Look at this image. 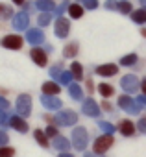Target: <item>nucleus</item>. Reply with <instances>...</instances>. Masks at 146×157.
I'll return each mask as SVG.
<instances>
[{"label":"nucleus","mask_w":146,"mask_h":157,"mask_svg":"<svg viewBox=\"0 0 146 157\" xmlns=\"http://www.w3.org/2000/svg\"><path fill=\"white\" fill-rule=\"evenodd\" d=\"M50 21H52V15H50V13H43V15L37 19V24H39V26H46V24H50Z\"/></svg>","instance_id":"cd10ccee"},{"label":"nucleus","mask_w":146,"mask_h":157,"mask_svg":"<svg viewBox=\"0 0 146 157\" xmlns=\"http://www.w3.org/2000/svg\"><path fill=\"white\" fill-rule=\"evenodd\" d=\"M98 91H100V94H102V96H106V98L113 94V87H111V85H107V83H100Z\"/></svg>","instance_id":"bb28decb"},{"label":"nucleus","mask_w":146,"mask_h":157,"mask_svg":"<svg viewBox=\"0 0 146 157\" xmlns=\"http://www.w3.org/2000/svg\"><path fill=\"white\" fill-rule=\"evenodd\" d=\"M22 43H24V39H22L21 35H6V37L2 39V46H4V48H10V50H19V48H22Z\"/></svg>","instance_id":"39448f33"},{"label":"nucleus","mask_w":146,"mask_h":157,"mask_svg":"<svg viewBox=\"0 0 146 157\" xmlns=\"http://www.w3.org/2000/svg\"><path fill=\"white\" fill-rule=\"evenodd\" d=\"M76 54H78V44H74V43L68 44V46H65V50H63V56L65 57H74Z\"/></svg>","instance_id":"393cba45"},{"label":"nucleus","mask_w":146,"mask_h":157,"mask_svg":"<svg viewBox=\"0 0 146 157\" xmlns=\"http://www.w3.org/2000/svg\"><path fill=\"white\" fill-rule=\"evenodd\" d=\"M82 111L85 115H89V117H98L100 115V107H98V104L94 100H85L83 105H82Z\"/></svg>","instance_id":"6e6552de"},{"label":"nucleus","mask_w":146,"mask_h":157,"mask_svg":"<svg viewBox=\"0 0 146 157\" xmlns=\"http://www.w3.org/2000/svg\"><path fill=\"white\" fill-rule=\"evenodd\" d=\"M8 107H10L8 100H6V98H2V96H0V111H8Z\"/></svg>","instance_id":"f704fd0d"},{"label":"nucleus","mask_w":146,"mask_h":157,"mask_svg":"<svg viewBox=\"0 0 146 157\" xmlns=\"http://www.w3.org/2000/svg\"><path fill=\"white\" fill-rule=\"evenodd\" d=\"M117 72H118V67H117V65H113V63L96 67V74H98V76H115Z\"/></svg>","instance_id":"f8f14e48"},{"label":"nucleus","mask_w":146,"mask_h":157,"mask_svg":"<svg viewBox=\"0 0 146 157\" xmlns=\"http://www.w3.org/2000/svg\"><path fill=\"white\" fill-rule=\"evenodd\" d=\"M142 35H144V37H146V30H142Z\"/></svg>","instance_id":"09e8293b"},{"label":"nucleus","mask_w":146,"mask_h":157,"mask_svg":"<svg viewBox=\"0 0 146 157\" xmlns=\"http://www.w3.org/2000/svg\"><path fill=\"white\" fill-rule=\"evenodd\" d=\"M52 144H54V148H57V150H61V151H67V150L70 148V142H68L65 137H56Z\"/></svg>","instance_id":"f3484780"},{"label":"nucleus","mask_w":146,"mask_h":157,"mask_svg":"<svg viewBox=\"0 0 146 157\" xmlns=\"http://www.w3.org/2000/svg\"><path fill=\"white\" fill-rule=\"evenodd\" d=\"M68 30H70V22L65 21V19H57V22H56V35L57 37H67Z\"/></svg>","instance_id":"9d476101"},{"label":"nucleus","mask_w":146,"mask_h":157,"mask_svg":"<svg viewBox=\"0 0 146 157\" xmlns=\"http://www.w3.org/2000/svg\"><path fill=\"white\" fill-rule=\"evenodd\" d=\"M0 13H4V6L2 4H0Z\"/></svg>","instance_id":"de8ad7c7"},{"label":"nucleus","mask_w":146,"mask_h":157,"mask_svg":"<svg viewBox=\"0 0 146 157\" xmlns=\"http://www.w3.org/2000/svg\"><path fill=\"white\" fill-rule=\"evenodd\" d=\"M44 133H46V135H48V137H54V139H56V137H57V131H56V128H54V126H48V128H46V131H44Z\"/></svg>","instance_id":"72a5a7b5"},{"label":"nucleus","mask_w":146,"mask_h":157,"mask_svg":"<svg viewBox=\"0 0 146 157\" xmlns=\"http://www.w3.org/2000/svg\"><path fill=\"white\" fill-rule=\"evenodd\" d=\"M56 80H59V83H63V85H70V80H72V72L61 70V72L57 74V78H56Z\"/></svg>","instance_id":"4be33fe9"},{"label":"nucleus","mask_w":146,"mask_h":157,"mask_svg":"<svg viewBox=\"0 0 146 157\" xmlns=\"http://www.w3.org/2000/svg\"><path fill=\"white\" fill-rule=\"evenodd\" d=\"M43 91H44V94L54 96V94H57V93H59V85H57V83H54V82H46V83L43 85Z\"/></svg>","instance_id":"6ab92c4d"},{"label":"nucleus","mask_w":146,"mask_h":157,"mask_svg":"<svg viewBox=\"0 0 146 157\" xmlns=\"http://www.w3.org/2000/svg\"><path fill=\"white\" fill-rule=\"evenodd\" d=\"M111 144H113V137H111V135L98 137V139L94 140V151H96V153H104Z\"/></svg>","instance_id":"0eeeda50"},{"label":"nucleus","mask_w":146,"mask_h":157,"mask_svg":"<svg viewBox=\"0 0 146 157\" xmlns=\"http://www.w3.org/2000/svg\"><path fill=\"white\" fill-rule=\"evenodd\" d=\"M8 142V135L4 131H0V144H6Z\"/></svg>","instance_id":"4c0bfd02"},{"label":"nucleus","mask_w":146,"mask_h":157,"mask_svg":"<svg viewBox=\"0 0 146 157\" xmlns=\"http://www.w3.org/2000/svg\"><path fill=\"white\" fill-rule=\"evenodd\" d=\"M30 56H32V59H33V61H35V63H37L39 67H44V65H46V59H48V57H46V54H44V52H43L41 48L33 46V48H32V54H30Z\"/></svg>","instance_id":"9b49d317"},{"label":"nucleus","mask_w":146,"mask_h":157,"mask_svg":"<svg viewBox=\"0 0 146 157\" xmlns=\"http://www.w3.org/2000/svg\"><path fill=\"white\" fill-rule=\"evenodd\" d=\"M135 61H137V56H135V54H129V56H124V57L120 59V63H122V65H126V67H128V65H133Z\"/></svg>","instance_id":"c85d7f7f"},{"label":"nucleus","mask_w":146,"mask_h":157,"mask_svg":"<svg viewBox=\"0 0 146 157\" xmlns=\"http://www.w3.org/2000/svg\"><path fill=\"white\" fill-rule=\"evenodd\" d=\"M17 111L21 117H28L30 111H32V98L28 94H21L17 98Z\"/></svg>","instance_id":"20e7f679"},{"label":"nucleus","mask_w":146,"mask_h":157,"mask_svg":"<svg viewBox=\"0 0 146 157\" xmlns=\"http://www.w3.org/2000/svg\"><path fill=\"white\" fill-rule=\"evenodd\" d=\"M68 93H70V96L74 98V100H82L83 98V93H82L80 85H76V83H70L68 85Z\"/></svg>","instance_id":"aec40b11"},{"label":"nucleus","mask_w":146,"mask_h":157,"mask_svg":"<svg viewBox=\"0 0 146 157\" xmlns=\"http://www.w3.org/2000/svg\"><path fill=\"white\" fill-rule=\"evenodd\" d=\"M100 128H102L106 133H109V135H111V133H115V126H113V124H109V122H100Z\"/></svg>","instance_id":"7c9ffc66"},{"label":"nucleus","mask_w":146,"mask_h":157,"mask_svg":"<svg viewBox=\"0 0 146 157\" xmlns=\"http://www.w3.org/2000/svg\"><path fill=\"white\" fill-rule=\"evenodd\" d=\"M118 105L126 111V113H129V115H137L139 111H140V105H139V102H135V100H131L129 96H120L118 98Z\"/></svg>","instance_id":"7ed1b4c3"},{"label":"nucleus","mask_w":146,"mask_h":157,"mask_svg":"<svg viewBox=\"0 0 146 157\" xmlns=\"http://www.w3.org/2000/svg\"><path fill=\"white\" fill-rule=\"evenodd\" d=\"M13 155V148H0V157H11Z\"/></svg>","instance_id":"473e14b6"},{"label":"nucleus","mask_w":146,"mask_h":157,"mask_svg":"<svg viewBox=\"0 0 146 157\" xmlns=\"http://www.w3.org/2000/svg\"><path fill=\"white\" fill-rule=\"evenodd\" d=\"M35 139H37V142H39L43 148H46V146H48V139H46V133H43L41 129H35Z\"/></svg>","instance_id":"a878e982"},{"label":"nucleus","mask_w":146,"mask_h":157,"mask_svg":"<svg viewBox=\"0 0 146 157\" xmlns=\"http://www.w3.org/2000/svg\"><path fill=\"white\" fill-rule=\"evenodd\" d=\"M140 4L144 6V10H146V0H140Z\"/></svg>","instance_id":"a18cd8bd"},{"label":"nucleus","mask_w":146,"mask_h":157,"mask_svg":"<svg viewBox=\"0 0 146 157\" xmlns=\"http://www.w3.org/2000/svg\"><path fill=\"white\" fill-rule=\"evenodd\" d=\"M26 39H28L32 44H41V43L44 41V33H43L41 30H28Z\"/></svg>","instance_id":"4468645a"},{"label":"nucleus","mask_w":146,"mask_h":157,"mask_svg":"<svg viewBox=\"0 0 146 157\" xmlns=\"http://www.w3.org/2000/svg\"><path fill=\"white\" fill-rule=\"evenodd\" d=\"M8 118H11V117H6L4 111H0V124H8Z\"/></svg>","instance_id":"c9c22d12"},{"label":"nucleus","mask_w":146,"mask_h":157,"mask_svg":"<svg viewBox=\"0 0 146 157\" xmlns=\"http://www.w3.org/2000/svg\"><path fill=\"white\" fill-rule=\"evenodd\" d=\"M41 102L46 109H59L61 107V102L56 98V96H50V94H43L41 96Z\"/></svg>","instance_id":"ddd939ff"},{"label":"nucleus","mask_w":146,"mask_h":157,"mask_svg":"<svg viewBox=\"0 0 146 157\" xmlns=\"http://www.w3.org/2000/svg\"><path fill=\"white\" fill-rule=\"evenodd\" d=\"M120 85H122V89L126 93H135L139 89V80L133 74H128V76H124L122 80H120Z\"/></svg>","instance_id":"423d86ee"},{"label":"nucleus","mask_w":146,"mask_h":157,"mask_svg":"<svg viewBox=\"0 0 146 157\" xmlns=\"http://www.w3.org/2000/svg\"><path fill=\"white\" fill-rule=\"evenodd\" d=\"M83 4L87 10H96L98 8V0H83Z\"/></svg>","instance_id":"2f4dec72"},{"label":"nucleus","mask_w":146,"mask_h":157,"mask_svg":"<svg viewBox=\"0 0 146 157\" xmlns=\"http://www.w3.org/2000/svg\"><path fill=\"white\" fill-rule=\"evenodd\" d=\"M142 93L146 94V78H144V80H142Z\"/></svg>","instance_id":"37998d69"},{"label":"nucleus","mask_w":146,"mask_h":157,"mask_svg":"<svg viewBox=\"0 0 146 157\" xmlns=\"http://www.w3.org/2000/svg\"><path fill=\"white\" fill-rule=\"evenodd\" d=\"M117 8H118L122 13H131V4H129V2H126V0H122V2H120Z\"/></svg>","instance_id":"c756f323"},{"label":"nucleus","mask_w":146,"mask_h":157,"mask_svg":"<svg viewBox=\"0 0 146 157\" xmlns=\"http://www.w3.org/2000/svg\"><path fill=\"white\" fill-rule=\"evenodd\" d=\"M131 19H133L135 22H139V24L146 22V10H137V11H133V13H131Z\"/></svg>","instance_id":"5701e85b"},{"label":"nucleus","mask_w":146,"mask_h":157,"mask_svg":"<svg viewBox=\"0 0 146 157\" xmlns=\"http://www.w3.org/2000/svg\"><path fill=\"white\" fill-rule=\"evenodd\" d=\"M76 120H78V115H76L74 111H70V109L59 111V113L54 117V122L59 124V126H72V124H76Z\"/></svg>","instance_id":"f257e3e1"},{"label":"nucleus","mask_w":146,"mask_h":157,"mask_svg":"<svg viewBox=\"0 0 146 157\" xmlns=\"http://www.w3.org/2000/svg\"><path fill=\"white\" fill-rule=\"evenodd\" d=\"M87 140H89V137H87V131L83 128H76L72 131V144H74V148L83 150L87 146Z\"/></svg>","instance_id":"f03ea898"},{"label":"nucleus","mask_w":146,"mask_h":157,"mask_svg":"<svg viewBox=\"0 0 146 157\" xmlns=\"http://www.w3.org/2000/svg\"><path fill=\"white\" fill-rule=\"evenodd\" d=\"M65 8H67V4H63V6H59V8H57V11H56V13H57V15H59V13H63V11H65Z\"/></svg>","instance_id":"ea45409f"},{"label":"nucleus","mask_w":146,"mask_h":157,"mask_svg":"<svg viewBox=\"0 0 146 157\" xmlns=\"http://www.w3.org/2000/svg\"><path fill=\"white\" fill-rule=\"evenodd\" d=\"M133 131H135V126H133L129 120H124V122L120 124V133H122V135L129 137V135H133Z\"/></svg>","instance_id":"412c9836"},{"label":"nucleus","mask_w":146,"mask_h":157,"mask_svg":"<svg viewBox=\"0 0 146 157\" xmlns=\"http://www.w3.org/2000/svg\"><path fill=\"white\" fill-rule=\"evenodd\" d=\"M28 24H30V19H28L26 13H17L13 17V28L15 30H26Z\"/></svg>","instance_id":"1a4fd4ad"},{"label":"nucleus","mask_w":146,"mask_h":157,"mask_svg":"<svg viewBox=\"0 0 146 157\" xmlns=\"http://www.w3.org/2000/svg\"><path fill=\"white\" fill-rule=\"evenodd\" d=\"M139 129H140L142 133H146V118H140V122H139Z\"/></svg>","instance_id":"e433bc0d"},{"label":"nucleus","mask_w":146,"mask_h":157,"mask_svg":"<svg viewBox=\"0 0 146 157\" xmlns=\"http://www.w3.org/2000/svg\"><path fill=\"white\" fill-rule=\"evenodd\" d=\"M68 15H70L72 19H80V17L83 15V8H82L80 4H70V6H68Z\"/></svg>","instance_id":"a211bd4d"},{"label":"nucleus","mask_w":146,"mask_h":157,"mask_svg":"<svg viewBox=\"0 0 146 157\" xmlns=\"http://www.w3.org/2000/svg\"><path fill=\"white\" fill-rule=\"evenodd\" d=\"M10 15H11V10H10V8H6V10H4V17H10Z\"/></svg>","instance_id":"79ce46f5"},{"label":"nucleus","mask_w":146,"mask_h":157,"mask_svg":"<svg viewBox=\"0 0 146 157\" xmlns=\"http://www.w3.org/2000/svg\"><path fill=\"white\" fill-rule=\"evenodd\" d=\"M137 102H139V104H142V105H146V94H140V96L137 98Z\"/></svg>","instance_id":"58836bf2"},{"label":"nucleus","mask_w":146,"mask_h":157,"mask_svg":"<svg viewBox=\"0 0 146 157\" xmlns=\"http://www.w3.org/2000/svg\"><path fill=\"white\" fill-rule=\"evenodd\" d=\"M85 157H94V153H85Z\"/></svg>","instance_id":"49530a36"},{"label":"nucleus","mask_w":146,"mask_h":157,"mask_svg":"<svg viewBox=\"0 0 146 157\" xmlns=\"http://www.w3.org/2000/svg\"><path fill=\"white\" fill-rule=\"evenodd\" d=\"M70 72H72V76H74V78L82 80V76H83V67H82L80 63H72V67H70Z\"/></svg>","instance_id":"b1692460"},{"label":"nucleus","mask_w":146,"mask_h":157,"mask_svg":"<svg viewBox=\"0 0 146 157\" xmlns=\"http://www.w3.org/2000/svg\"><path fill=\"white\" fill-rule=\"evenodd\" d=\"M35 8L39 11H44V13H52L54 11V2H52V0H37Z\"/></svg>","instance_id":"dca6fc26"},{"label":"nucleus","mask_w":146,"mask_h":157,"mask_svg":"<svg viewBox=\"0 0 146 157\" xmlns=\"http://www.w3.org/2000/svg\"><path fill=\"white\" fill-rule=\"evenodd\" d=\"M10 124H11L17 131H21V133L28 131V124H26L22 118H19V117H11V118H10Z\"/></svg>","instance_id":"2eb2a0df"},{"label":"nucleus","mask_w":146,"mask_h":157,"mask_svg":"<svg viewBox=\"0 0 146 157\" xmlns=\"http://www.w3.org/2000/svg\"><path fill=\"white\" fill-rule=\"evenodd\" d=\"M59 157H74V155H70V153H67V151H61Z\"/></svg>","instance_id":"a19ab883"},{"label":"nucleus","mask_w":146,"mask_h":157,"mask_svg":"<svg viewBox=\"0 0 146 157\" xmlns=\"http://www.w3.org/2000/svg\"><path fill=\"white\" fill-rule=\"evenodd\" d=\"M13 2H15V4H19V6H21V4H24V0H13Z\"/></svg>","instance_id":"c03bdc74"}]
</instances>
